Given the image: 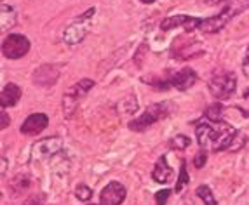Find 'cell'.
I'll return each mask as SVG.
<instances>
[{
    "label": "cell",
    "instance_id": "cell-1",
    "mask_svg": "<svg viewBox=\"0 0 249 205\" xmlns=\"http://www.w3.org/2000/svg\"><path fill=\"white\" fill-rule=\"evenodd\" d=\"M249 7V0H229L220 14L208 19H200L199 30L204 33H218L229 25L230 21Z\"/></svg>",
    "mask_w": 249,
    "mask_h": 205
},
{
    "label": "cell",
    "instance_id": "cell-2",
    "mask_svg": "<svg viewBox=\"0 0 249 205\" xmlns=\"http://www.w3.org/2000/svg\"><path fill=\"white\" fill-rule=\"evenodd\" d=\"M171 104L169 102H155L152 106H148L138 119L129 122V129L134 132H143L146 129H150L152 125H155L157 122H160L162 119L169 117L171 113Z\"/></svg>",
    "mask_w": 249,
    "mask_h": 205
},
{
    "label": "cell",
    "instance_id": "cell-3",
    "mask_svg": "<svg viewBox=\"0 0 249 205\" xmlns=\"http://www.w3.org/2000/svg\"><path fill=\"white\" fill-rule=\"evenodd\" d=\"M208 85H209V92H211L218 101H227V99H230L235 94L237 77L232 71L220 70L213 75Z\"/></svg>",
    "mask_w": 249,
    "mask_h": 205
},
{
    "label": "cell",
    "instance_id": "cell-4",
    "mask_svg": "<svg viewBox=\"0 0 249 205\" xmlns=\"http://www.w3.org/2000/svg\"><path fill=\"white\" fill-rule=\"evenodd\" d=\"M92 87H94V82L91 78H82L65 92V96H63V115H65V119L73 117V111L79 106L80 99L88 94Z\"/></svg>",
    "mask_w": 249,
    "mask_h": 205
},
{
    "label": "cell",
    "instance_id": "cell-5",
    "mask_svg": "<svg viewBox=\"0 0 249 205\" xmlns=\"http://www.w3.org/2000/svg\"><path fill=\"white\" fill-rule=\"evenodd\" d=\"M204 45L200 44V40L196 38H188V37H178L173 42V47H171V56L179 61H185V59L192 58H199L204 54Z\"/></svg>",
    "mask_w": 249,
    "mask_h": 205
},
{
    "label": "cell",
    "instance_id": "cell-6",
    "mask_svg": "<svg viewBox=\"0 0 249 205\" xmlns=\"http://www.w3.org/2000/svg\"><path fill=\"white\" fill-rule=\"evenodd\" d=\"M30 51V40L21 33H11L2 44V54L7 59H21Z\"/></svg>",
    "mask_w": 249,
    "mask_h": 205
},
{
    "label": "cell",
    "instance_id": "cell-7",
    "mask_svg": "<svg viewBox=\"0 0 249 205\" xmlns=\"http://www.w3.org/2000/svg\"><path fill=\"white\" fill-rule=\"evenodd\" d=\"M237 131L225 122H214V136L211 141V150L213 152H223L229 150L232 141L235 139Z\"/></svg>",
    "mask_w": 249,
    "mask_h": 205
},
{
    "label": "cell",
    "instance_id": "cell-8",
    "mask_svg": "<svg viewBox=\"0 0 249 205\" xmlns=\"http://www.w3.org/2000/svg\"><path fill=\"white\" fill-rule=\"evenodd\" d=\"M61 137H46V139L37 141L32 146V158L34 160H46V158H51V156L61 152Z\"/></svg>",
    "mask_w": 249,
    "mask_h": 205
},
{
    "label": "cell",
    "instance_id": "cell-9",
    "mask_svg": "<svg viewBox=\"0 0 249 205\" xmlns=\"http://www.w3.org/2000/svg\"><path fill=\"white\" fill-rule=\"evenodd\" d=\"M125 186L119 181L108 183L100 193V205H121L125 200Z\"/></svg>",
    "mask_w": 249,
    "mask_h": 205
},
{
    "label": "cell",
    "instance_id": "cell-10",
    "mask_svg": "<svg viewBox=\"0 0 249 205\" xmlns=\"http://www.w3.org/2000/svg\"><path fill=\"white\" fill-rule=\"evenodd\" d=\"M200 19L199 17H192L187 14H178V16H171L160 23L162 32H169V30L175 28H185L187 32H194V30H199Z\"/></svg>",
    "mask_w": 249,
    "mask_h": 205
},
{
    "label": "cell",
    "instance_id": "cell-11",
    "mask_svg": "<svg viewBox=\"0 0 249 205\" xmlns=\"http://www.w3.org/2000/svg\"><path fill=\"white\" fill-rule=\"evenodd\" d=\"M167 80H169L171 87H175L178 90H187L192 85H196L199 77H197V73L192 68H183L179 71H169L167 73Z\"/></svg>",
    "mask_w": 249,
    "mask_h": 205
},
{
    "label": "cell",
    "instance_id": "cell-12",
    "mask_svg": "<svg viewBox=\"0 0 249 205\" xmlns=\"http://www.w3.org/2000/svg\"><path fill=\"white\" fill-rule=\"evenodd\" d=\"M59 78V68L54 65H42L34 71V84L37 87H53Z\"/></svg>",
    "mask_w": 249,
    "mask_h": 205
},
{
    "label": "cell",
    "instance_id": "cell-13",
    "mask_svg": "<svg viewBox=\"0 0 249 205\" xmlns=\"http://www.w3.org/2000/svg\"><path fill=\"white\" fill-rule=\"evenodd\" d=\"M49 125V119L46 113H34L23 122L21 125V134L25 136H38L42 131H46V127Z\"/></svg>",
    "mask_w": 249,
    "mask_h": 205
},
{
    "label": "cell",
    "instance_id": "cell-14",
    "mask_svg": "<svg viewBox=\"0 0 249 205\" xmlns=\"http://www.w3.org/2000/svg\"><path fill=\"white\" fill-rule=\"evenodd\" d=\"M86 19H77L73 25H70L68 28H65L63 32V40L68 45H77L86 38V35L89 33V26L84 23Z\"/></svg>",
    "mask_w": 249,
    "mask_h": 205
},
{
    "label": "cell",
    "instance_id": "cell-15",
    "mask_svg": "<svg viewBox=\"0 0 249 205\" xmlns=\"http://www.w3.org/2000/svg\"><path fill=\"white\" fill-rule=\"evenodd\" d=\"M173 176H175V172H173V167L167 164V158L166 156H160V158L155 162V167H154V171H152L154 181H157L160 185H167V183L173 181Z\"/></svg>",
    "mask_w": 249,
    "mask_h": 205
},
{
    "label": "cell",
    "instance_id": "cell-16",
    "mask_svg": "<svg viewBox=\"0 0 249 205\" xmlns=\"http://www.w3.org/2000/svg\"><path fill=\"white\" fill-rule=\"evenodd\" d=\"M196 136H197V143H199L200 150L211 146L213 136H214V122H197L196 123Z\"/></svg>",
    "mask_w": 249,
    "mask_h": 205
},
{
    "label": "cell",
    "instance_id": "cell-17",
    "mask_svg": "<svg viewBox=\"0 0 249 205\" xmlns=\"http://www.w3.org/2000/svg\"><path fill=\"white\" fill-rule=\"evenodd\" d=\"M19 98H21V87L16 85V84H7L4 89L0 90V106L2 108L16 106Z\"/></svg>",
    "mask_w": 249,
    "mask_h": 205
},
{
    "label": "cell",
    "instance_id": "cell-18",
    "mask_svg": "<svg viewBox=\"0 0 249 205\" xmlns=\"http://www.w3.org/2000/svg\"><path fill=\"white\" fill-rule=\"evenodd\" d=\"M16 25V11L7 4L0 5V32H7Z\"/></svg>",
    "mask_w": 249,
    "mask_h": 205
},
{
    "label": "cell",
    "instance_id": "cell-19",
    "mask_svg": "<svg viewBox=\"0 0 249 205\" xmlns=\"http://www.w3.org/2000/svg\"><path fill=\"white\" fill-rule=\"evenodd\" d=\"M204 115H206V119H208L209 122H220L221 117H223V104H221V102H214V104L206 108Z\"/></svg>",
    "mask_w": 249,
    "mask_h": 205
},
{
    "label": "cell",
    "instance_id": "cell-20",
    "mask_svg": "<svg viewBox=\"0 0 249 205\" xmlns=\"http://www.w3.org/2000/svg\"><path fill=\"white\" fill-rule=\"evenodd\" d=\"M196 195L206 205H216V204H218V202H216V198H214V195H213L211 188H209V186H206V185L199 186V188L196 189Z\"/></svg>",
    "mask_w": 249,
    "mask_h": 205
},
{
    "label": "cell",
    "instance_id": "cell-21",
    "mask_svg": "<svg viewBox=\"0 0 249 205\" xmlns=\"http://www.w3.org/2000/svg\"><path fill=\"white\" fill-rule=\"evenodd\" d=\"M30 188V177L28 176H16V179L11 183V191L14 193H23Z\"/></svg>",
    "mask_w": 249,
    "mask_h": 205
},
{
    "label": "cell",
    "instance_id": "cell-22",
    "mask_svg": "<svg viewBox=\"0 0 249 205\" xmlns=\"http://www.w3.org/2000/svg\"><path fill=\"white\" fill-rule=\"evenodd\" d=\"M190 137H188V136H183V134H179V136H175V137H173V139H171V148H173V150H179V152H181V150H185V148H188L190 146Z\"/></svg>",
    "mask_w": 249,
    "mask_h": 205
},
{
    "label": "cell",
    "instance_id": "cell-23",
    "mask_svg": "<svg viewBox=\"0 0 249 205\" xmlns=\"http://www.w3.org/2000/svg\"><path fill=\"white\" fill-rule=\"evenodd\" d=\"M75 197L82 202H88V200H91V197H92V189L89 188L88 185H79L75 188Z\"/></svg>",
    "mask_w": 249,
    "mask_h": 205
},
{
    "label": "cell",
    "instance_id": "cell-24",
    "mask_svg": "<svg viewBox=\"0 0 249 205\" xmlns=\"http://www.w3.org/2000/svg\"><path fill=\"white\" fill-rule=\"evenodd\" d=\"M179 177H178V183H176V191H181L185 186L188 185V181H190V177H188L187 174V167H185V162H181V169H179Z\"/></svg>",
    "mask_w": 249,
    "mask_h": 205
},
{
    "label": "cell",
    "instance_id": "cell-25",
    "mask_svg": "<svg viewBox=\"0 0 249 205\" xmlns=\"http://www.w3.org/2000/svg\"><path fill=\"white\" fill-rule=\"evenodd\" d=\"M169 195H171L169 189H160V191H157V195H155L157 205H166V202L169 200Z\"/></svg>",
    "mask_w": 249,
    "mask_h": 205
},
{
    "label": "cell",
    "instance_id": "cell-26",
    "mask_svg": "<svg viewBox=\"0 0 249 205\" xmlns=\"http://www.w3.org/2000/svg\"><path fill=\"white\" fill-rule=\"evenodd\" d=\"M206 162H208V153L204 152V150H200V152L197 153V156H196V160H194V164H196V167H197V169H202Z\"/></svg>",
    "mask_w": 249,
    "mask_h": 205
},
{
    "label": "cell",
    "instance_id": "cell-27",
    "mask_svg": "<svg viewBox=\"0 0 249 205\" xmlns=\"http://www.w3.org/2000/svg\"><path fill=\"white\" fill-rule=\"evenodd\" d=\"M11 125V117L5 111H0V131H4Z\"/></svg>",
    "mask_w": 249,
    "mask_h": 205
},
{
    "label": "cell",
    "instance_id": "cell-28",
    "mask_svg": "<svg viewBox=\"0 0 249 205\" xmlns=\"http://www.w3.org/2000/svg\"><path fill=\"white\" fill-rule=\"evenodd\" d=\"M242 70H244V75H246V77H249V49H248V52H246L244 63H242Z\"/></svg>",
    "mask_w": 249,
    "mask_h": 205
},
{
    "label": "cell",
    "instance_id": "cell-29",
    "mask_svg": "<svg viewBox=\"0 0 249 205\" xmlns=\"http://www.w3.org/2000/svg\"><path fill=\"white\" fill-rule=\"evenodd\" d=\"M204 2L209 5H216V4H220V2H225V0H204Z\"/></svg>",
    "mask_w": 249,
    "mask_h": 205
},
{
    "label": "cell",
    "instance_id": "cell-30",
    "mask_svg": "<svg viewBox=\"0 0 249 205\" xmlns=\"http://www.w3.org/2000/svg\"><path fill=\"white\" fill-rule=\"evenodd\" d=\"M140 2H142V4H154L155 0H140Z\"/></svg>",
    "mask_w": 249,
    "mask_h": 205
},
{
    "label": "cell",
    "instance_id": "cell-31",
    "mask_svg": "<svg viewBox=\"0 0 249 205\" xmlns=\"http://www.w3.org/2000/svg\"><path fill=\"white\" fill-rule=\"evenodd\" d=\"M244 98H249V89H248V90H246V92H244Z\"/></svg>",
    "mask_w": 249,
    "mask_h": 205
}]
</instances>
